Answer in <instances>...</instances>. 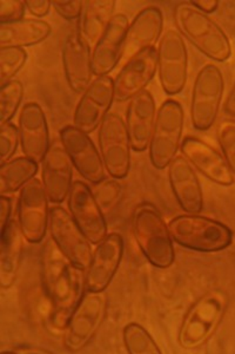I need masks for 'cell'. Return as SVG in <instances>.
<instances>
[{
    "label": "cell",
    "mask_w": 235,
    "mask_h": 354,
    "mask_svg": "<svg viewBox=\"0 0 235 354\" xmlns=\"http://www.w3.org/2000/svg\"><path fill=\"white\" fill-rule=\"evenodd\" d=\"M18 129L20 147L25 157L39 165L48 153L51 143L46 115L38 103L30 102L21 108Z\"/></svg>",
    "instance_id": "19"
},
{
    "label": "cell",
    "mask_w": 235,
    "mask_h": 354,
    "mask_svg": "<svg viewBox=\"0 0 235 354\" xmlns=\"http://www.w3.org/2000/svg\"><path fill=\"white\" fill-rule=\"evenodd\" d=\"M191 4L205 15H211L218 10L220 1L218 0H194V1H191Z\"/></svg>",
    "instance_id": "40"
},
{
    "label": "cell",
    "mask_w": 235,
    "mask_h": 354,
    "mask_svg": "<svg viewBox=\"0 0 235 354\" xmlns=\"http://www.w3.org/2000/svg\"><path fill=\"white\" fill-rule=\"evenodd\" d=\"M163 11L156 6L141 10L128 26L124 53L121 61H128L131 57L148 48H154L163 33Z\"/></svg>",
    "instance_id": "25"
},
{
    "label": "cell",
    "mask_w": 235,
    "mask_h": 354,
    "mask_svg": "<svg viewBox=\"0 0 235 354\" xmlns=\"http://www.w3.org/2000/svg\"><path fill=\"white\" fill-rule=\"evenodd\" d=\"M24 236L18 222L11 220L0 230V287L8 290L14 285L19 273Z\"/></svg>",
    "instance_id": "26"
},
{
    "label": "cell",
    "mask_w": 235,
    "mask_h": 354,
    "mask_svg": "<svg viewBox=\"0 0 235 354\" xmlns=\"http://www.w3.org/2000/svg\"><path fill=\"white\" fill-rule=\"evenodd\" d=\"M158 73L156 48H148L125 62L114 78L116 102L124 103L145 91Z\"/></svg>",
    "instance_id": "17"
},
{
    "label": "cell",
    "mask_w": 235,
    "mask_h": 354,
    "mask_svg": "<svg viewBox=\"0 0 235 354\" xmlns=\"http://www.w3.org/2000/svg\"><path fill=\"white\" fill-rule=\"evenodd\" d=\"M114 101V80L96 77L80 97L73 113V125L88 135L99 129Z\"/></svg>",
    "instance_id": "13"
},
{
    "label": "cell",
    "mask_w": 235,
    "mask_h": 354,
    "mask_svg": "<svg viewBox=\"0 0 235 354\" xmlns=\"http://www.w3.org/2000/svg\"><path fill=\"white\" fill-rule=\"evenodd\" d=\"M12 200L6 195L0 196V222H1V228L8 225V222L12 218Z\"/></svg>",
    "instance_id": "39"
},
{
    "label": "cell",
    "mask_w": 235,
    "mask_h": 354,
    "mask_svg": "<svg viewBox=\"0 0 235 354\" xmlns=\"http://www.w3.org/2000/svg\"><path fill=\"white\" fill-rule=\"evenodd\" d=\"M1 354H17L16 351H4V352H1Z\"/></svg>",
    "instance_id": "43"
},
{
    "label": "cell",
    "mask_w": 235,
    "mask_h": 354,
    "mask_svg": "<svg viewBox=\"0 0 235 354\" xmlns=\"http://www.w3.org/2000/svg\"><path fill=\"white\" fill-rule=\"evenodd\" d=\"M156 113V100L147 90L128 102L125 123L131 138L132 148L138 153L145 151L150 147Z\"/></svg>",
    "instance_id": "24"
},
{
    "label": "cell",
    "mask_w": 235,
    "mask_h": 354,
    "mask_svg": "<svg viewBox=\"0 0 235 354\" xmlns=\"http://www.w3.org/2000/svg\"><path fill=\"white\" fill-rule=\"evenodd\" d=\"M116 0H88L84 1L79 19L78 32L92 48L99 41L114 17Z\"/></svg>",
    "instance_id": "28"
},
{
    "label": "cell",
    "mask_w": 235,
    "mask_h": 354,
    "mask_svg": "<svg viewBox=\"0 0 235 354\" xmlns=\"http://www.w3.org/2000/svg\"><path fill=\"white\" fill-rule=\"evenodd\" d=\"M59 138L73 167H76V171L86 181L91 182L92 185L105 181L106 169L104 162L88 133H85L74 125H66L60 130Z\"/></svg>",
    "instance_id": "15"
},
{
    "label": "cell",
    "mask_w": 235,
    "mask_h": 354,
    "mask_svg": "<svg viewBox=\"0 0 235 354\" xmlns=\"http://www.w3.org/2000/svg\"><path fill=\"white\" fill-rule=\"evenodd\" d=\"M48 232L59 250L76 268L88 270L93 257L92 243L73 220L70 212L61 205L51 207Z\"/></svg>",
    "instance_id": "12"
},
{
    "label": "cell",
    "mask_w": 235,
    "mask_h": 354,
    "mask_svg": "<svg viewBox=\"0 0 235 354\" xmlns=\"http://www.w3.org/2000/svg\"><path fill=\"white\" fill-rule=\"evenodd\" d=\"M173 16L180 35L200 53L219 63L231 58L232 45L227 35L211 17L194 8L191 1L176 4Z\"/></svg>",
    "instance_id": "2"
},
{
    "label": "cell",
    "mask_w": 235,
    "mask_h": 354,
    "mask_svg": "<svg viewBox=\"0 0 235 354\" xmlns=\"http://www.w3.org/2000/svg\"><path fill=\"white\" fill-rule=\"evenodd\" d=\"M218 141L223 157L235 176V122L225 121L220 124Z\"/></svg>",
    "instance_id": "35"
},
{
    "label": "cell",
    "mask_w": 235,
    "mask_h": 354,
    "mask_svg": "<svg viewBox=\"0 0 235 354\" xmlns=\"http://www.w3.org/2000/svg\"><path fill=\"white\" fill-rule=\"evenodd\" d=\"M26 8L37 18L46 16L52 6V1L50 0H26Z\"/></svg>",
    "instance_id": "38"
},
{
    "label": "cell",
    "mask_w": 235,
    "mask_h": 354,
    "mask_svg": "<svg viewBox=\"0 0 235 354\" xmlns=\"http://www.w3.org/2000/svg\"><path fill=\"white\" fill-rule=\"evenodd\" d=\"M183 156L210 181L223 187H229L235 181V176L228 167L223 155L198 137L183 138L180 147Z\"/></svg>",
    "instance_id": "18"
},
{
    "label": "cell",
    "mask_w": 235,
    "mask_h": 354,
    "mask_svg": "<svg viewBox=\"0 0 235 354\" xmlns=\"http://www.w3.org/2000/svg\"><path fill=\"white\" fill-rule=\"evenodd\" d=\"M68 212L92 245H99L108 236L104 210L85 182H73L68 198Z\"/></svg>",
    "instance_id": "14"
},
{
    "label": "cell",
    "mask_w": 235,
    "mask_h": 354,
    "mask_svg": "<svg viewBox=\"0 0 235 354\" xmlns=\"http://www.w3.org/2000/svg\"><path fill=\"white\" fill-rule=\"evenodd\" d=\"M108 306V299L105 292H85L66 327L64 345L70 352H78L88 346L103 325Z\"/></svg>",
    "instance_id": "9"
},
{
    "label": "cell",
    "mask_w": 235,
    "mask_h": 354,
    "mask_svg": "<svg viewBox=\"0 0 235 354\" xmlns=\"http://www.w3.org/2000/svg\"><path fill=\"white\" fill-rule=\"evenodd\" d=\"M41 182L50 202L60 205L68 198L73 185V165L60 141L53 142L41 161Z\"/></svg>",
    "instance_id": "21"
},
{
    "label": "cell",
    "mask_w": 235,
    "mask_h": 354,
    "mask_svg": "<svg viewBox=\"0 0 235 354\" xmlns=\"http://www.w3.org/2000/svg\"><path fill=\"white\" fill-rule=\"evenodd\" d=\"M172 240L186 250L200 253H216L228 248L233 242V232L214 218L183 214L168 222Z\"/></svg>",
    "instance_id": "3"
},
{
    "label": "cell",
    "mask_w": 235,
    "mask_h": 354,
    "mask_svg": "<svg viewBox=\"0 0 235 354\" xmlns=\"http://www.w3.org/2000/svg\"><path fill=\"white\" fill-rule=\"evenodd\" d=\"M132 230L136 245L152 266L166 270L173 265L176 252L168 225L153 205H141L134 210Z\"/></svg>",
    "instance_id": "4"
},
{
    "label": "cell",
    "mask_w": 235,
    "mask_h": 354,
    "mask_svg": "<svg viewBox=\"0 0 235 354\" xmlns=\"http://www.w3.org/2000/svg\"><path fill=\"white\" fill-rule=\"evenodd\" d=\"M124 257V239L119 233H110L93 250L91 263L85 270L86 292L103 293L119 270Z\"/></svg>",
    "instance_id": "16"
},
{
    "label": "cell",
    "mask_w": 235,
    "mask_h": 354,
    "mask_svg": "<svg viewBox=\"0 0 235 354\" xmlns=\"http://www.w3.org/2000/svg\"><path fill=\"white\" fill-rule=\"evenodd\" d=\"M130 21L124 13L112 18L105 32L92 48V68L96 77L108 76L123 58Z\"/></svg>",
    "instance_id": "20"
},
{
    "label": "cell",
    "mask_w": 235,
    "mask_h": 354,
    "mask_svg": "<svg viewBox=\"0 0 235 354\" xmlns=\"http://www.w3.org/2000/svg\"><path fill=\"white\" fill-rule=\"evenodd\" d=\"M94 185L96 187L92 192L94 194V198L103 210L110 209L121 198L123 187L116 180H110V181L105 180Z\"/></svg>",
    "instance_id": "34"
},
{
    "label": "cell",
    "mask_w": 235,
    "mask_h": 354,
    "mask_svg": "<svg viewBox=\"0 0 235 354\" xmlns=\"http://www.w3.org/2000/svg\"><path fill=\"white\" fill-rule=\"evenodd\" d=\"M225 93L223 75L216 65H205L192 88L191 121L193 128L207 131L216 123Z\"/></svg>",
    "instance_id": "7"
},
{
    "label": "cell",
    "mask_w": 235,
    "mask_h": 354,
    "mask_svg": "<svg viewBox=\"0 0 235 354\" xmlns=\"http://www.w3.org/2000/svg\"><path fill=\"white\" fill-rule=\"evenodd\" d=\"M51 33V25L36 18L0 24V48L32 46L44 41Z\"/></svg>",
    "instance_id": "27"
},
{
    "label": "cell",
    "mask_w": 235,
    "mask_h": 354,
    "mask_svg": "<svg viewBox=\"0 0 235 354\" xmlns=\"http://www.w3.org/2000/svg\"><path fill=\"white\" fill-rule=\"evenodd\" d=\"M28 53L23 48H0V85L13 81V77L24 68Z\"/></svg>",
    "instance_id": "32"
},
{
    "label": "cell",
    "mask_w": 235,
    "mask_h": 354,
    "mask_svg": "<svg viewBox=\"0 0 235 354\" xmlns=\"http://www.w3.org/2000/svg\"><path fill=\"white\" fill-rule=\"evenodd\" d=\"M39 165L28 157H17L0 165V194L8 195L21 189L36 178Z\"/></svg>",
    "instance_id": "29"
},
{
    "label": "cell",
    "mask_w": 235,
    "mask_h": 354,
    "mask_svg": "<svg viewBox=\"0 0 235 354\" xmlns=\"http://www.w3.org/2000/svg\"><path fill=\"white\" fill-rule=\"evenodd\" d=\"M223 113H226L227 116L235 118V83L229 90V93L226 97V101L223 103Z\"/></svg>",
    "instance_id": "41"
},
{
    "label": "cell",
    "mask_w": 235,
    "mask_h": 354,
    "mask_svg": "<svg viewBox=\"0 0 235 354\" xmlns=\"http://www.w3.org/2000/svg\"><path fill=\"white\" fill-rule=\"evenodd\" d=\"M123 338L128 354H163L148 330L136 322L125 326Z\"/></svg>",
    "instance_id": "30"
},
{
    "label": "cell",
    "mask_w": 235,
    "mask_h": 354,
    "mask_svg": "<svg viewBox=\"0 0 235 354\" xmlns=\"http://www.w3.org/2000/svg\"><path fill=\"white\" fill-rule=\"evenodd\" d=\"M98 142L106 173L116 180L127 176L133 148L124 118L116 113H108L98 130Z\"/></svg>",
    "instance_id": "8"
},
{
    "label": "cell",
    "mask_w": 235,
    "mask_h": 354,
    "mask_svg": "<svg viewBox=\"0 0 235 354\" xmlns=\"http://www.w3.org/2000/svg\"><path fill=\"white\" fill-rule=\"evenodd\" d=\"M24 98V84L13 80L0 85V124L10 123Z\"/></svg>",
    "instance_id": "31"
},
{
    "label": "cell",
    "mask_w": 235,
    "mask_h": 354,
    "mask_svg": "<svg viewBox=\"0 0 235 354\" xmlns=\"http://www.w3.org/2000/svg\"><path fill=\"white\" fill-rule=\"evenodd\" d=\"M52 6L56 10V12L66 21H76V19H80L81 13H83L84 1H81V0H68V1L53 0Z\"/></svg>",
    "instance_id": "37"
},
{
    "label": "cell",
    "mask_w": 235,
    "mask_h": 354,
    "mask_svg": "<svg viewBox=\"0 0 235 354\" xmlns=\"http://www.w3.org/2000/svg\"><path fill=\"white\" fill-rule=\"evenodd\" d=\"M40 266L45 293L52 306V325L58 330H66L86 292L85 270L76 268L51 238L41 248Z\"/></svg>",
    "instance_id": "1"
},
{
    "label": "cell",
    "mask_w": 235,
    "mask_h": 354,
    "mask_svg": "<svg viewBox=\"0 0 235 354\" xmlns=\"http://www.w3.org/2000/svg\"><path fill=\"white\" fill-rule=\"evenodd\" d=\"M20 143L19 129L13 123L0 124V162L12 160Z\"/></svg>",
    "instance_id": "33"
},
{
    "label": "cell",
    "mask_w": 235,
    "mask_h": 354,
    "mask_svg": "<svg viewBox=\"0 0 235 354\" xmlns=\"http://www.w3.org/2000/svg\"><path fill=\"white\" fill-rule=\"evenodd\" d=\"M65 77L73 93H83L93 81L92 48L78 31L65 38L61 48Z\"/></svg>",
    "instance_id": "22"
},
{
    "label": "cell",
    "mask_w": 235,
    "mask_h": 354,
    "mask_svg": "<svg viewBox=\"0 0 235 354\" xmlns=\"http://www.w3.org/2000/svg\"><path fill=\"white\" fill-rule=\"evenodd\" d=\"M14 351H16L17 354H54L51 351L34 346H20Z\"/></svg>",
    "instance_id": "42"
},
{
    "label": "cell",
    "mask_w": 235,
    "mask_h": 354,
    "mask_svg": "<svg viewBox=\"0 0 235 354\" xmlns=\"http://www.w3.org/2000/svg\"><path fill=\"white\" fill-rule=\"evenodd\" d=\"M185 113L183 105L174 100H167L160 105L156 124L148 147L151 163L156 169L167 168L181 147Z\"/></svg>",
    "instance_id": "6"
},
{
    "label": "cell",
    "mask_w": 235,
    "mask_h": 354,
    "mask_svg": "<svg viewBox=\"0 0 235 354\" xmlns=\"http://www.w3.org/2000/svg\"><path fill=\"white\" fill-rule=\"evenodd\" d=\"M168 181L180 208L187 214L203 212V193L199 177L191 163L183 156H178L170 163Z\"/></svg>",
    "instance_id": "23"
},
{
    "label": "cell",
    "mask_w": 235,
    "mask_h": 354,
    "mask_svg": "<svg viewBox=\"0 0 235 354\" xmlns=\"http://www.w3.org/2000/svg\"><path fill=\"white\" fill-rule=\"evenodd\" d=\"M160 84L168 96L181 93L188 80V53L179 31L167 30L156 48Z\"/></svg>",
    "instance_id": "11"
},
{
    "label": "cell",
    "mask_w": 235,
    "mask_h": 354,
    "mask_svg": "<svg viewBox=\"0 0 235 354\" xmlns=\"http://www.w3.org/2000/svg\"><path fill=\"white\" fill-rule=\"evenodd\" d=\"M26 4L23 0H1L0 1V24L24 19Z\"/></svg>",
    "instance_id": "36"
},
{
    "label": "cell",
    "mask_w": 235,
    "mask_h": 354,
    "mask_svg": "<svg viewBox=\"0 0 235 354\" xmlns=\"http://www.w3.org/2000/svg\"><path fill=\"white\" fill-rule=\"evenodd\" d=\"M228 297L221 290H210L187 310L180 325L178 342L185 350L203 346L216 333L227 310Z\"/></svg>",
    "instance_id": "5"
},
{
    "label": "cell",
    "mask_w": 235,
    "mask_h": 354,
    "mask_svg": "<svg viewBox=\"0 0 235 354\" xmlns=\"http://www.w3.org/2000/svg\"><path fill=\"white\" fill-rule=\"evenodd\" d=\"M50 210V200L39 178H33L20 189L17 201V222L26 241L39 243L44 240L48 230Z\"/></svg>",
    "instance_id": "10"
}]
</instances>
